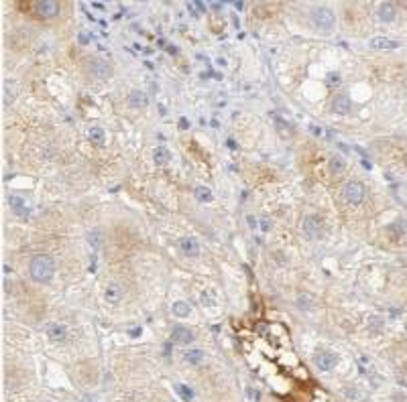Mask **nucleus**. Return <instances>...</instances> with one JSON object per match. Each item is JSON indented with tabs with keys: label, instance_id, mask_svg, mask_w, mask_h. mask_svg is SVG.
Segmentation results:
<instances>
[{
	"label": "nucleus",
	"instance_id": "f257e3e1",
	"mask_svg": "<svg viewBox=\"0 0 407 402\" xmlns=\"http://www.w3.org/2000/svg\"><path fill=\"white\" fill-rule=\"evenodd\" d=\"M29 277L35 282H41V284L51 282L53 277H55V260L47 254L35 256L29 262Z\"/></svg>",
	"mask_w": 407,
	"mask_h": 402
},
{
	"label": "nucleus",
	"instance_id": "f03ea898",
	"mask_svg": "<svg viewBox=\"0 0 407 402\" xmlns=\"http://www.w3.org/2000/svg\"><path fill=\"white\" fill-rule=\"evenodd\" d=\"M310 20H312V25L318 29L320 33H332L334 27H336V15L332 13L330 8H326V6L314 8Z\"/></svg>",
	"mask_w": 407,
	"mask_h": 402
},
{
	"label": "nucleus",
	"instance_id": "ddd939ff",
	"mask_svg": "<svg viewBox=\"0 0 407 402\" xmlns=\"http://www.w3.org/2000/svg\"><path fill=\"white\" fill-rule=\"evenodd\" d=\"M129 104H130V108L143 110V108L149 106V96H147L145 91H141V89H134V91H130V96H129Z\"/></svg>",
	"mask_w": 407,
	"mask_h": 402
},
{
	"label": "nucleus",
	"instance_id": "412c9836",
	"mask_svg": "<svg viewBox=\"0 0 407 402\" xmlns=\"http://www.w3.org/2000/svg\"><path fill=\"white\" fill-rule=\"evenodd\" d=\"M344 167H346V163H344L342 157H332L330 158V171H332L334 175H340L342 171H344Z\"/></svg>",
	"mask_w": 407,
	"mask_h": 402
},
{
	"label": "nucleus",
	"instance_id": "4be33fe9",
	"mask_svg": "<svg viewBox=\"0 0 407 402\" xmlns=\"http://www.w3.org/2000/svg\"><path fill=\"white\" fill-rule=\"evenodd\" d=\"M175 390H177V394L182 396L185 402H191V400H194V390H191L187 384H177Z\"/></svg>",
	"mask_w": 407,
	"mask_h": 402
},
{
	"label": "nucleus",
	"instance_id": "9d476101",
	"mask_svg": "<svg viewBox=\"0 0 407 402\" xmlns=\"http://www.w3.org/2000/svg\"><path fill=\"white\" fill-rule=\"evenodd\" d=\"M399 41L395 39H387V37H372L369 41V47L375 49V51H391V49H397L399 47Z\"/></svg>",
	"mask_w": 407,
	"mask_h": 402
},
{
	"label": "nucleus",
	"instance_id": "dca6fc26",
	"mask_svg": "<svg viewBox=\"0 0 407 402\" xmlns=\"http://www.w3.org/2000/svg\"><path fill=\"white\" fill-rule=\"evenodd\" d=\"M88 140L92 142V144H96V146H102L106 142V132H104V128L102 126H92V128L88 130Z\"/></svg>",
	"mask_w": 407,
	"mask_h": 402
},
{
	"label": "nucleus",
	"instance_id": "1a4fd4ad",
	"mask_svg": "<svg viewBox=\"0 0 407 402\" xmlns=\"http://www.w3.org/2000/svg\"><path fill=\"white\" fill-rule=\"evenodd\" d=\"M88 73L92 77H98V79H106L110 75V67H108V63L100 61V59H90L88 61Z\"/></svg>",
	"mask_w": 407,
	"mask_h": 402
},
{
	"label": "nucleus",
	"instance_id": "f8f14e48",
	"mask_svg": "<svg viewBox=\"0 0 407 402\" xmlns=\"http://www.w3.org/2000/svg\"><path fill=\"white\" fill-rule=\"evenodd\" d=\"M350 108H352V100H350V96L348 94H340V96H336L334 100H332V112L334 114H348L350 112Z\"/></svg>",
	"mask_w": 407,
	"mask_h": 402
},
{
	"label": "nucleus",
	"instance_id": "b1692460",
	"mask_svg": "<svg viewBox=\"0 0 407 402\" xmlns=\"http://www.w3.org/2000/svg\"><path fill=\"white\" fill-rule=\"evenodd\" d=\"M326 84L328 86H338V84H340V75H338V73H328L326 75Z\"/></svg>",
	"mask_w": 407,
	"mask_h": 402
},
{
	"label": "nucleus",
	"instance_id": "39448f33",
	"mask_svg": "<svg viewBox=\"0 0 407 402\" xmlns=\"http://www.w3.org/2000/svg\"><path fill=\"white\" fill-rule=\"evenodd\" d=\"M301 229L310 240H314V238H318L322 234V224L315 215H305L303 222H301Z\"/></svg>",
	"mask_w": 407,
	"mask_h": 402
},
{
	"label": "nucleus",
	"instance_id": "f3484780",
	"mask_svg": "<svg viewBox=\"0 0 407 402\" xmlns=\"http://www.w3.org/2000/svg\"><path fill=\"white\" fill-rule=\"evenodd\" d=\"M153 160H155V165H167L169 160H171V153H169V148L167 146H157L155 151H153Z\"/></svg>",
	"mask_w": 407,
	"mask_h": 402
},
{
	"label": "nucleus",
	"instance_id": "a211bd4d",
	"mask_svg": "<svg viewBox=\"0 0 407 402\" xmlns=\"http://www.w3.org/2000/svg\"><path fill=\"white\" fill-rule=\"evenodd\" d=\"M171 313H173V317H177V319H185V317L191 315V307H189L185 301H175L173 307H171Z\"/></svg>",
	"mask_w": 407,
	"mask_h": 402
},
{
	"label": "nucleus",
	"instance_id": "9b49d317",
	"mask_svg": "<svg viewBox=\"0 0 407 402\" xmlns=\"http://www.w3.org/2000/svg\"><path fill=\"white\" fill-rule=\"evenodd\" d=\"M45 333H47V337L55 343H63L67 339V329L61 323H49L47 327H45Z\"/></svg>",
	"mask_w": 407,
	"mask_h": 402
},
{
	"label": "nucleus",
	"instance_id": "aec40b11",
	"mask_svg": "<svg viewBox=\"0 0 407 402\" xmlns=\"http://www.w3.org/2000/svg\"><path fill=\"white\" fill-rule=\"evenodd\" d=\"M196 199H200L202 203H212L214 201V195H212V191L208 189V187H196Z\"/></svg>",
	"mask_w": 407,
	"mask_h": 402
},
{
	"label": "nucleus",
	"instance_id": "7ed1b4c3",
	"mask_svg": "<svg viewBox=\"0 0 407 402\" xmlns=\"http://www.w3.org/2000/svg\"><path fill=\"white\" fill-rule=\"evenodd\" d=\"M365 193H367L365 185H363V183H358V181H350V183H346L344 189H342L344 199H346L350 205H360V203H363V201H365Z\"/></svg>",
	"mask_w": 407,
	"mask_h": 402
},
{
	"label": "nucleus",
	"instance_id": "2eb2a0df",
	"mask_svg": "<svg viewBox=\"0 0 407 402\" xmlns=\"http://www.w3.org/2000/svg\"><path fill=\"white\" fill-rule=\"evenodd\" d=\"M395 18H397V8H395V4H391V2H383L381 6H379V20L381 22H393Z\"/></svg>",
	"mask_w": 407,
	"mask_h": 402
},
{
	"label": "nucleus",
	"instance_id": "6e6552de",
	"mask_svg": "<svg viewBox=\"0 0 407 402\" xmlns=\"http://www.w3.org/2000/svg\"><path fill=\"white\" fill-rule=\"evenodd\" d=\"M179 250H182V254L187 256V258H198L200 254V242L196 238H191V236H185L179 240Z\"/></svg>",
	"mask_w": 407,
	"mask_h": 402
},
{
	"label": "nucleus",
	"instance_id": "423d86ee",
	"mask_svg": "<svg viewBox=\"0 0 407 402\" xmlns=\"http://www.w3.org/2000/svg\"><path fill=\"white\" fill-rule=\"evenodd\" d=\"M171 339L173 343H179V346H189L196 337H194V331L187 329L185 325H175L171 329Z\"/></svg>",
	"mask_w": 407,
	"mask_h": 402
},
{
	"label": "nucleus",
	"instance_id": "5701e85b",
	"mask_svg": "<svg viewBox=\"0 0 407 402\" xmlns=\"http://www.w3.org/2000/svg\"><path fill=\"white\" fill-rule=\"evenodd\" d=\"M10 203H13V208H17V205H18L17 211H18L20 215H27V210H29V208H27L25 201H22L20 197H10Z\"/></svg>",
	"mask_w": 407,
	"mask_h": 402
},
{
	"label": "nucleus",
	"instance_id": "4468645a",
	"mask_svg": "<svg viewBox=\"0 0 407 402\" xmlns=\"http://www.w3.org/2000/svg\"><path fill=\"white\" fill-rule=\"evenodd\" d=\"M104 298L110 303V305H118L122 301V286L116 284V282H110L104 291Z\"/></svg>",
	"mask_w": 407,
	"mask_h": 402
},
{
	"label": "nucleus",
	"instance_id": "20e7f679",
	"mask_svg": "<svg viewBox=\"0 0 407 402\" xmlns=\"http://www.w3.org/2000/svg\"><path fill=\"white\" fill-rule=\"evenodd\" d=\"M59 2L57 0H41V2H35V10L39 18H53L59 15Z\"/></svg>",
	"mask_w": 407,
	"mask_h": 402
},
{
	"label": "nucleus",
	"instance_id": "6ab92c4d",
	"mask_svg": "<svg viewBox=\"0 0 407 402\" xmlns=\"http://www.w3.org/2000/svg\"><path fill=\"white\" fill-rule=\"evenodd\" d=\"M204 358H206V351L204 350H189L185 353V362L191 364V366H200L204 362Z\"/></svg>",
	"mask_w": 407,
	"mask_h": 402
},
{
	"label": "nucleus",
	"instance_id": "0eeeda50",
	"mask_svg": "<svg viewBox=\"0 0 407 402\" xmlns=\"http://www.w3.org/2000/svg\"><path fill=\"white\" fill-rule=\"evenodd\" d=\"M314 364L318 366V370H322V372H332L334 367L338 366V355L322 351V353H318L314 358Z\"/></svg>",
	"mask_w": 407,
	"mask_h": 402
}]
</instances>
